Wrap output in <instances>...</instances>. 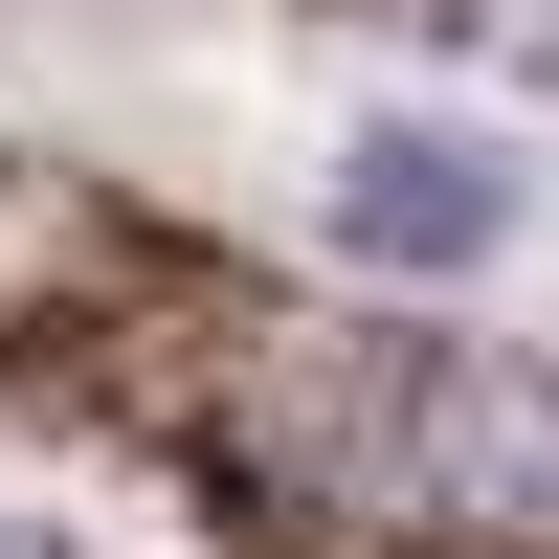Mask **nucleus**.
Masks as SVG:
<instances>
[{"label":"nucleus","mask_w":559,"mask_h":559,"mask_svg":"<svg viewBox=\"0 0 559 559\" xmlns=\"http://www.w3.org/2000/svg\"><path fill=\"white\" fill-rule=\"evenodd\" d=\"M336 247L403 269V292H448V269L515 247V157H471V134H358L336 157Z\"/></svg>","instance_id":"f03ea898"},{"label":"nucleus","mask_w":559,"mask_h":559,"mask_svg":"<svg viewBox=\"0 0 559 559\" xmlns=\"http://www.w3.org/2000/svg\"><path fill=\"white\" fill-rule=\"evenodd\" d=\"M292 426H313L336 492H403V515H471V537H559V381H515L471 336H336Z\"/></svg>","instance_id":"f257e3e1"}]
</instances>
